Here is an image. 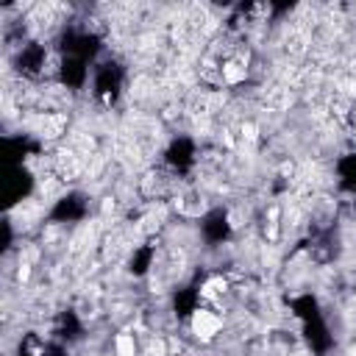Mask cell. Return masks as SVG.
<instances>
[{
  "label": "cell",
  "instance_id": "4",
  "mask_svg": "<svg viewBox=\"0 0 356 356\" xmlns=\"http://www.w3.org/2000/svg\"><path fill=\"white\" fill-rule=\"evenodd\" d=\"M220 289H226V281H223V278H209V281L204 284V289H200V295H204V298H215Z\"/></svg>",
  "mask_w": 356,
  "mask_h": 356
},
{
  "label": "cell",
  "instance_id": "2",
  "mask_svg": "<svg viewBox=\"0 0 356 356\" xmlns=\"http://www.w3.org/2000/svg\"><path fill=\"white\" fill-rule=\"evenodd\" d=\"M114 348H117V356H136V342L131 334H117Z\"/></svg>",
  "mask_w": 356,
  "mask_h": 356
},
{
  "label": "cell",
  "instance_id": "3",
  "mask_svg": "<svg viewBox=\"0 0 356 356\" xmlns=\"http://www.w3.org/2000/svg\"><path fill=\"white\" fill-rule=\"evenodd\" d=\"M245 73H248V70H245L242 64H237V62L223 64V81H228V84H237V81H242Z\"/></svg>",
  "mask_w": 356,
  "mask_h": 356
},
{
  "label": "cell",
  "instance_id": "5",
  "mask_svg": "<svg viewBox=\"0 0 356 356\" xmlns=\"http://www.w3.org/2000/svg\"><path fill=\"white\" fill-rule=\"evenodd\" d=\"M242 136H245L248 142H253V139H256V125H253V123H245V125H242Z\"/></svg>",
  "mask_w": 356,
  "mask_h": 356
},
{
  "label": "cell",
  "instance_id": "1",
  "mask_svg": "<svg viewBox=\"0 0 356 356\" xmlns=\"http://www.w3.org/2000/svg\"><path fill=\"white\" fill-rule=\"evenodd\" d=\"M189 328H192L195 337H200V339H212L217 331H220V320H217L212 312L198 309V312L192 315V320H189Z\"/></svg>",
  "mask_w": 356,
  "mask_h": 356
}]
</instances>
